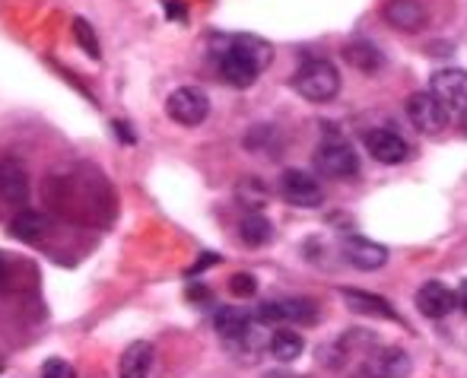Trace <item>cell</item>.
<instances>
[{
	"label": "cell",
	"instance_id": "30",
	"mask_svg": "<svg viewBox=\"0 0 467 378\" xmlns=\"http://www.w3.org/2000/svg\"><path fill=\"white\" fill-rule=\"evenodd\" d=\"M462 115H464V121H462V124H464V134H467V111H462Z\"/></svg>",
	"mask_w": 467,
	"mask_h": 378
},
{
	"label": "cell",
	"instance_id": "29",
	"mask_svg": "<svg viewBox=\"0 0 467 378\" xmlns=\"http://www.w3.org/2000/svg\"><path fill=\"white\" fill-rule=\"evenodd\" d=\"M188 296H191V299H210V293H207L203 287H191V289H188Z\"/></svg>",
	"mask_w": 467,
	"mask_h": 378
},
{
	"label": "cell",
	"instance_id": "13",
	"mask_svg": "<svg viewBox=\"0 0 467 378\" xmlns=\"http://www.w3.org/2000/svg\"><path fill=\"white\" fill-rule=\"evenodd\" d=\"M344 302L350 305L353 311L359 315H369V318H385V321H400L398 311L391 309V302L381 299V296H372V293H363V289H340Z\"/></svg>",
	"mask_w": 467,
	"mask_h": 378
},
{
	"label": "cell",
	"instance_id": "27",
	"mask_svg": "<svg viewBox=\"0 0 467 378\" xmlns=\"http://www.w3.org/2000/svg\"><path fill=\"white\" fill-rule=\"evenodd\" d=\"M166 13H169V16H175V19H185V6L172 4V0H166Z\"/></svg>",
	"mask_w": 467,
	"mask_h": 378
},
{
	"label": "cell",
	"instance_id": "19",
	"mask_svg": "<svg viewBox=\"0 0 467 378\" xmlns=\"http://www.w3.org/2000/svg\"><path fill=\"white\" fill-rule=\"evenodd\" d=\"M239 238L248 245V248H261L274 238V223L261 214H248L245 220L239 223Z\"/></svg>",
	"mask_w": 467,
	"mask_h": 378
},
{
	"label": "cell",
	"instance_id": "7",
	"mask_svg": "<svg viewBox=\"0 0 467 378\" xmlns=\"http://www.w3.org/2000/svg\"><path fill=\"white\" fill-rule=\"evenodd\" d=\"M407 118L423 134H439L445 128V121H449V111L442 109V102L432 92H413L407 99Z\"/></svg>",
	"mask_w": 467,
	"mask_h": 378
},
{
	"label": "cell",
	"instance_id": "12",
	"mask_svg": "<svg viewBox=\"0 0 467 378\" xmlns=\"http://www.w3.org/2000/svg\"><path fill=\"white\" fill-rule=\"evenodd\" d=\"M153 369V343L134 341L124 347L121 360H118V378H147Z\"/></svg>",
	"mask_w": 467,
	"mask_h": 378
},
{
	"label": "cell",
	"instance_id": "5",
	"mask_svg": "<svg viewBox=\"0 0 467 378\" xmlns=\"http://www.w3.org/2000/svg\"><path fill=\"white\" fill-rule=\"evenodd\" d=\"M430 92L442 102L445 111H467V70H436L430 79Z\"/></svg>",
	"mask_w": 467,
	"mask_h": 378
},
{
	"label": "cell",
	"instance_id": "6",
	"mask_svg": "<svg viewBox=\"0 0 467 378\" xmlns=\"http://www.w3.org/2000/svg\"><path fill=\"white\" fill-rule=\"evenodd\" d=\"M223 55L242 61L245 68H252L254 74L267 70V68H271V61H274V48L258 36H233V38H226V42H223Z\"/></svg>",
	"mask_w": 467,
	"mask_h": 378
},
{
	"label": "cell",
	"instance_id": "1",
	"mask_svg": "<svg viewBox=\"0 0 467 378\" xmlns=\"http://www.w3.org/2000/svg\"><path fill=\"white\" fill-rule=\"evenodd\" d=\"M296 92L308 102H331L334 96L340 92V74L331 61H306L299 70H296V79H293Z\"/></svg>",
	"mask_w": 467,
	"mask_h": 378
},
{
	"label": "cell",
	"instance_id": "23",
	"mask_svg": "<svg viewBox=\"0 0 467 378\" xmlns=\"http://www.w3.org/2000/svg\"><path fill=\"white\" fill-rule=\"evenodd\" d=\"M74 38H77V45H80V48L87 51L89 58H96V61H99V55H102V51H99V38H96L93 26H89L83 16L74 19Z\"/></svg>",
	"mask_w": 467,
	"mask_h": 378
},
{
	"label": "cell",
	"instance_id": "24",
	"mask_svg": "<svg viewBox=\"0 0 467 378\" xmlns=\"http://www.w3.org/2000/svg\"><path fill=\"white\" fill-rule=\"evenodd\" d=\"M229 293H233L235 299H252V296L258 293V280H254L252 274H233L229 277Z\"/></svg>",
	"mask_w": 467,
	"mask_h": 378
},
{
	"label": "cell",
	"instance_id": "21",
	"mask_svg": "<svg viewBox=\"0 0 467 378\" xmlns=\"http://www.w3.org/2000/svg\"><path fill=\"white\" fill-rule=\"evenodd\" d=\"M216 68H220V77L226 79L229 86H235V89H245V86H252L258 74H254L252 68H245L242 61H235V58L223 55L220 51V61H216Z\"/></svg>",
	"mask_w": 467,
	"mask_h": 378
},
{
	"label": "cell",
	"instance_id": "4",
	"mask_svg": "<svg viewBox=\"0 0 467 378\" xmlns=\"http://www.w3.org/2000/svg\"><path fill=\"white\" fill-rule=\"evenodd\" d=\"M315 169L327 178H353V175H359V156L353 152L350 143L327 141L315 152Z\"/></svg>",
	"mask_w": 467,
	"mask_h": 378
},
{
	"label": "cell",
	"instance_id": "10",
	"mask_svg": "<svg viewBox=\"0 0 467 378\" xmlns=\"http://www.w3.org/2000/svg\"><path fill=\"white\" fill-rule=\"evenodd\" d=\"M344 255H347V261H350L357 270H379V268H385V261H388V248H385V245L372 242V238H359V236L347 238V242H344Z\"/></svg>",
	"mask_w": 467,
	"mask_h": 378
},
{
	"label": "cell",
	"instance_id": "14",
	"mask_svg": "<svg viewBox=\"0 0 467 378\" xmlns=\"http://www.w3.org/2000/svg\"><path fill=\"white\" fill-rule=\"evenodd\" d=\"M369 378H407L410 375V356L404 350H385V353H372L369 366H366Z\"/></svg>",
	"mask_w": 467,
	"mask_h": 378
},
{
	"label": "cell",
	"instance_id": "3",
	"mask_svg": "<svg viewBox=\"0 0 467 378\" xmlns=\"http://www.w3.org/2000/svg\"><path fill=\"white\" fill-rule=\"evenodd\" d=\"M280 194L286 204L302 210H315L325 204V188L318 184V178H312L308 172L299 169H286L280 175Z\"/></svg>",
	"mask_w": 467,
	"mask_h": 378
},
{
	"label": "cell",
	"instance_id": "11",
	"mask_svg": "<svg viewBox=\"0 0 467 378\" xmlns=\"http://www.w3.org/2000/svg\"><path fill=\"white\" fill-rule=\"evenodd\" d=\"M417 309L423 311L426 318H445L455 309V293H451L442 280H430L417 289Z\"/></svg>",
	"mask_w": 467,
	"mask_h": 378
},
{
	"label": "cell",
	"instance_id": "20",
	"mask_svg": "<svg viewBox=\"0 0 467 378\" xmlns=\"http://www.w3.org/2000/svg\"><path fill=\"white\" fill-rule=\"evenodd\" d=\"M45 229H48V220L42 214H36V210H23L10 223V236L19 238V242H38L45 236Z\"/></svg>",
	"mask_w": 467,
	"mask_h": 378
},
{
	"label": "cell",
	"instance_id": "25",
	"mask_svg": "<svg viewBox=\"0 0 467 378\" xmlns=\"http://www.w3.org/2000/svg\"><path fill=\"white\" fill-rule=\"evenodd\" d=\"M258 321L261 324H283L286 315H283V302H261L258 305Z\"/></svg>",
	"mask_w": 467,
	"mask_h": 378
},
{
	"label": "cell",
	"instance_id": "16",
	"mask_svg": "<svg viewBox=\"0 0 467 378\" xmlns=\"http://www.w3.org/2000/svg\"><path fill=\"white\" fill-rule=\"evenodd\" d=\"M267 350H271V356L277 362H293L302 356L306 341H302V334H296V331H274V337L267 341Z\"/></svg>",
	"mask_w": 467,
	"mask_h": 378
},
{
	"label": "cell",
	"instance_id": "15",
	"mask_svg": "<svg viewBox=\"0 0 467 378\" xmlns=\"http://www.w3.org/2000/svg\"><path fill=\"white\" fill-rule=\"evenodd\" d=\"M29 194V182H26V172L19 169L13 159H0V197L6 204H26Z\"/></svg>",
	"mask_w": 467,
	"mask_h": 378
},
{
	"label": "cell",
	"instance_id": "8",
	"mask_svg": "<svg viewBox=\"0 0 467 378\" xmlns=\"http://www.w3.org/2000/svg\"><path fill=\"white\" fill-rule=\"evenodd\" d=\"M366 150H369V156L381 165H398L407 159L404 137L394 134V131H388V128L369 131V134H366Z\"/></svg>",
	"mask_w": 467,
	"mask_h": 378
},
{
	"label": "cell",
	"instance_id": "2",
	"mask_svg": "<svg viewBox=\"0 0 467 378\" xmlns=\"http://www.w3.org/2000/svg\"><path fill=\"white\" fill-rule=\"evenodd\" d=\"M166 111L182 128H197V124H203L210 115V96L201 86H179V89L166 99Z\"/></svg>",
	"mask_w": 467,
	"mask_h": 378
},
{
	"label": "cell",
	"instance_id": "26",
	"mask_svg": "<svg viewBox=\"0 0 467 378\" xmlns=\"http://www.w3.org/2000/svg\"><path fill=\"white\" fill-rule=\"evenodd\" d=\"M42 378H77V369L64 360H48L42 366Z\"/></svg>",
	"mask_w": 467,
	"mask_h": 378
},
{
	"label": "cell",
	"instance_id": "22",
	"mask_svg": "<svg viewBox=\"0 0 467 378\" xmlns=\"http://www.w3.org/2000/svg\"><path fill=\"white\" fill-rule=\"evenodd\" d=\"M283 315H286V321L315 324L318 321V305L312 299H289V302H283Z\"/></svg>",
	"mask_w": 467,
	"mask_h": 378
},
{
	"label": "cell",
	"instance_id": "17",
	"mask_svg": "<svg viewBox=\"0 0 467 378\" xmlns=\"http://www.w3.org/2000/svg\"><path fill=\"white\" fill-rule=\"evenodd\" d=\"M344 58L350 68L363 70V74H372V70H379L381 64H385V58H381V51L375 48L372 42H350L344 48Z\"/></svg>",
	"mask_w": 467,
	"mask_h": 378
},
{
	"label": "cell",
	"instance_id": "9",
	"mask_svg": "<svg viewBox=\"0 0 467 378\" xmlns=\"http://www.w3.org/2000/svg\"><path fill=\"white\" fill-rule=\"evenodd\" d=\"M385 23L398 32H420L426 26V6L420 0H388L385 10H381Z\"/></svg>",
	"mask_w": 467,
	"mask_h": 378
},
{
	"label": "cell",
	"instance_id": "18",
	"mask_svg": "<svg viewBox=\"0 0 467 378\" xmlns=\"http://www.w3.org/2000/svg\"><path fill=\"white\" fill-rule=\"evenodd\" d=\"M248 328H252V321H248V315L242 309H223V311H216V331H220V337L226 343L242 341V337L248 334Z\"/></svg>",
	"mask_w": 467,
	"mask_h": 378
},
{
	"label": "cell",
	"instance_id": "28",
	"mask_svg": "<svg viewBox=\"0 0 467 378\" xmlns=\"http://www.w3.org/2000/svg\"><path fill=\"white\" fill-rule=\"evenodd\" d=\"M455 305H462V309L467 311V280L458 287V293H455Z\"/></svg>",
	"mask_w": 467,
	"mask_h": 378
}]
</instances>
